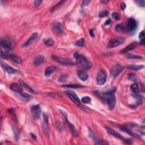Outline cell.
Instances as JSON below:
<instances>
[{"mask_svg":"<svg viewBox=\"0 0 145 145\" xmlns=\"http://www.w3.org/2000/svg\"><path fill=\"white\" fill-rule=\"evenodd\" d=\"M67 75H62V76L60 77V78H59V81L60 82H65L67 79Z\"/></svg>","mask_w":145,"mask_h":145,"instance_id":"74e56055","label":"cell"},{"mask_svg":"<svg viewBox=\"0 0 145 145\" xmlns=\"http://www.w3.org/2000/svg\"><path fill=\"white\" fill-rule=\"evenodd\" d=\"M37 36H38V35H37V33H36V32H35V33H34L31 36L30 38L28 39V40H27V42H26L23 45H22V46H23V47H28V46L30 45L31 44V43L33 42L37 38Z\"/></svg>","mask_w":145,"mask_h":145,"instance_id":"d6986e66","label":"cell"},{"mask_svg":"<svg viewBox=\"0 0 145 145\" xmlns=\"http://www.w3.org/2000/svg\"><path fill=\"white\" fill-rule=\"evenodd\" d=\"M31 137L32 138H34V139H36V136L35 135H34V134H31Z\"/></svg>","mask_w":145,"mask_h":145,"instance_id":"c3c4849f","label":"cell"},{"mask_svg":"<svg viewBox=\"0 0 145 145\" xmlns=\"http://www.w3.org/2000/svg\"><path fill=\"white\" fill-rule=\"evenodd\" d=\"M1 44L2 47L7 51H11L14 47V43L13 41L8 38L2 39L1 40Z\"/></svg>","mask_w":145,"mask_h":145,"instance_id":"8992f818","label":"cell"},{"mask_svg":"<svg viewBox=\"0 0 145 145\" xmlns=\"http://www.w3.org/2000/svg\"><path fill=\"white\" fill-rule=\"evenodd\" d=\"M21 85L18 84L17 83H13L11 84L10 86V89H11L12 91L17 92V93H21L22 91V88Z\"/></svg>","mask_w":145,"mask_h":145,"instance_id":"ffe728a7","label":"cell"},{"mask_svg":"<svg viewBox=\"0 0 145 145\" xmlns=\"http://www.w3.org/2000/svg\"><path fill=\"white\" fill-rule=\"evenodd\" d=\"M60 111L61 112V113H62V115L64 116V117H65V119L66 122H67L68 126H69L71 132H72V133L74 134V135L76 136V137H78V136H79V134H78V133L77 132V130H76V128L74 127V126L73 125V124H71L70 122H69V121L68 120V116H67V114H66L65 112H64V111H62L61 110H60Z\"/></svg>","mask_w":145,"mask_h":145,"instance_id":"9c48e42d","label":"cell"},{"mask_svg":"<svg viewBox=\"0 0 145 145\" xmlns=\"http://www.w3.org/2000/svg\"><path fill=\"white\" fill-rule=\"evenodd\" d=\"M120 129H121L122 130L124 131V132L127 133L128 134H129V135L132 136H133V137H135V138H140V137H139V136H138L137 134L134 133H133V132H132V131L129 130V129L128 128H127V127H120Z\"/></svg>","mask_w":145,"mask_h":145,"instance_id":"cb8c5ba5","label":"cell"},{"mask_svg":"<svg viewBox=\"0 0 145 145\" xmlns=\"http://www.w3.org/2000/svg\"><path fill=\"white\" fill-rule=\"evenodd\" d=\"M64 87H68V88H84L85 87L81 85H65L62 86Z\"/></svg>","mask_w":145,"mask_h":145,"instance_id":"83f0119b","label":"cell"},{"mask_svg":"<svg viewBox=\"0 0 145 145\" xmlns=\"http://www.w3.org/2000/svg\"><path fill=\"white\" fill-rule=\"evenodd\" d=\"M43 128L48 136L49 134V128L48 123V116L47 114L43 113Z\"/></svg>","mask_w":145,"mask_h":145,"instance_id":"4fadbf2b","label":"cell"},{"mask_svg":"<svg viewBox=\"0 0 145 145\" xmlns=\"http://www.w3.org/2000/svg\"><path fill=\"white\" fill-rule=\"evenodd\" d=\"M42 2V1H34V7H35V8H38V7L41 5Z\"/></svg>","mask_w":145,"mask_h":145,"instance_id":"ab89813d","label":"cell"},{"mask_svg":"<svg viewBox=\"0 0 145 145\" xmlns=\"http://www.w3.org/2000/svg\"><path fill=\"white\" fill-rule=\"evenodd\" d=\"M107 73L104 70H100L96 77V82L99 85H103L107 81Z\"/></svg>","mask_w":145,"mask_h":145,"instance_id":"277c9868","label":"cell"},{"mask_svg":"<svg viewBox=\"0 0 145 145\" xmlns=\"http://www.w3.org/2000/svg\"><path fill=\"white\" fill-rule=\"evenodd\" d=\"M94 29H92V30H90V35H91V36L92 37H94Z\"/></svg>","mask_w":145,"mask_h":145,"instance_id":"7dc6e473","label":"cell"},{"mask_svg":"<svg viewBox=\"0 0 145 145\" xmlns=\"http://www.w3.org/2000/svg\"><path fill=\"white\" fill-rule=\"evenodd\" d=\"M95 144L96 145H108V143L107 142L105 141L104 140H98L96 142H95Z\"/></svg>","mask_w":145,"mask_h":145,"instance_id":"f35d334b","label":"cell"},{"mask_svg":"<svg viewBox=\"0 0 145 145\" xmlns=\"http://www.w3.org/2000/svg\"><path fill=\"white\" fill-rule=\"evenodd\" d=\"M1 65L4 70L6 71L7 73H9L10 74H19V71L17 70L14 69V68H11V66H9L8 65H7L5 63L3 62L2 61H1Z\"/></svg>","mask_w":145,"mask_h":145,"instance_id":"7c38bea8","label":"cell"},{"mask_svg":"<svg viewBox=\"0 0 145 145\" xmlns=\"http://www.w3.org/2000/svg\"><path fill=\"white\" fill-rule=\"evenodd\" d=\"M90 1H84L83 2L82 4V7H84V6H87V5L89 4V3H90Z\"/></svg>","mask_w":145,"mask_h":145,"instance_id":"ee69618b","label":"cell"},{"mask_svg":"<svg viewBox=\"0 0 145 145\" xmlns=\"http://www.w3.org/2000/svg\"><path fill=\"white\" fill-rule=\"evenodd\" d=\"M144 66V65H128L126 66V68L129 70H139L142 69Z\"/></svg>","mask_w":145,"mask_h":145,"instance_id":"d4e9b609","label":"cell"},{"mask_svg":"<svg viewBox=\"0 0 145 145\" xmlns=\"http://www.w3.org/2000/svg\"><path fill=\"white\" fill-rule=\"evenodd\" d=\"M130 90L134 94H137L139 91L138 86L137 83H134V84H133L130 87Z\"/></svg>","mask_w":145,"mask_h":145,"instance_id":"484cf974","label":"cell"},{"mask_svg":"<svg viewBox=\"0 0 145 145\" xmlns=\"http://www.w3.org/2000/svg\"><path fill=\"white\" fill-rule=\"evenodd\" d=\"M21 94V95H22V96H23L24 98H26V99H30V98H31V96L30 95L26 94H25V93H21V94Z\"/></svg>","mask_w":145,"mask_h":145,"instance_id":"7bdbcfd3","label":"cell"},{"mask_svg":"<svg viewBox=\"0 0 145 145\" xmlns=\"http://www.w3.org/2000/svg\"><path fill=\"white\" fill-rule=\"evenodd\" d=\"M108 14H109V11L108 10H104L99 13V17L100 18H103V17H105L107 16Z\"/></svg>","mask_w":145,"mask_h":145,"instance_id":"d6a6232c","label":"cell"},{"mask_svg":"<svg viewBox=\"0 0 145 145\" xmlns=\"http://www.w3.org/2000/svg\"><path fill=\"white\" fill-rule=\"evenodd\" d=\"M132 96H133L134 98L137 99L138 104H141L142 103V99H143L142 96H141V95H137V94H135L132 95Z\"/></svg>","mask_w":145,"mask_h":145,"instance_id":"f546056e","label":"cell"},{"mask_svg":"<svg viewBox=\"0 0 145 145\" xmlns=\"http://www.w3.org/2000/svg\"><path fill=\"white\" fill-rule=\"evenodd\" d=\"M78 75L80 79L83 81H86L88 79V76L87 73L83 70H79L78 72Z\"/></svg>","mask_w":145,"mask_h":145,"instance_id":"603a6c76","label":"cell"},{"mask_svg":"<svg viewBox=\"0 0 145 145\" xmlns=\"http://www.w3.org/2000/svg\"><path fill=\"white\" fill-rule=\"evenodd\" d=\"M136 2L137 3L139 6L144 7L145 6V1H137Z\"/></svg>","mask_w":145,"mask_h":145,"instance_id":"b9f144b4","label":"cell"},{"mask_svg":"<svg viewBox=\"0 0 145 145\" xmlns=\"http://www.w3.org/2000/svg\"><path fill=\"white\" fill-rule=\"evenodd\" d=\"M31 113L34 119L35 120H38L40 118L41 113V109L39 104L33 105L31 107Z\"/></svg>","mask_w":145,"mask_h":145,"instance_id":"30bf717a","label":"cell"},{"mask_svg":"<svg viewBox=\"0 0 145 145\" xmlns=\"http://www.w3.org/2000/svg\"><path fill=\"white\" fill-rule=\"evenodd\" d=\"M8 57L10 58L12 61H14V62L17 63V64H20V63H22V62L21 59H20V57H18V56H16L14 54H12L9 53Z\"/></svg>","mask_w":145,"mask_h":145,"instance_id":"44dd1931","label":"cell"},{"mask_svg":"<svg viewBox=\"0 0 145 145\" xmlns=\"http://www.w3.org/2000/svg\"><path fill=\"white\" fill-rule=\"evenodd\" d=\"M116 91V88L113 87L100 94V96L107 102L108 108L111 110H113L116 105V97L115 95Z\"/></svg>","mask_w":145,"mask_h":145,"instance_id":"6da1fadb","label":"cell"},{"mask_svg":"<svg viewBox=\"0 0 145 145\" xmlns=\"http://www.w3.org/2000/svg\"><path fill=\"white\" fill-rule=\"evenodd\" d=\"M127 57L130 59H142V57L138 54H128L127 55Z\"/></svg>","mask_w":145,"mask_h":145,"instance_id":"4316f807","label":"cell"},{"mask_svg":"<svg viewBox=\"0 0 145 145\" xmlns=\"http://www.w3.org/2000/svg\"><path fill=\"white\" fill-rule=\"evenodd\" d=\"M44 43L45 45L48 46H52L54 44V42L52 39L48 38L44 39Z\"/></svg>","mask_w":145,"mask_h":145,"instance_id":"4dcf8cb0","label":"cell"},{"mask_svg":"<svg viewBox=\"0 0 145 145\" xmlns=\"http://www.w3.org/2000/svg\"><path fill=\"white\" fill-rule=\"evenodd\" d=\"M128 79L129 80H130V81L135 82H137V81H138L137 77L136 76V75H134L133 74H129L128 75Z\"/></svg>","mask_w":145,"mask_h":145,"instance_id":"d590c367","label":"cell"},{"mask_svg":"<svg viewBox=\"0 0 145 145\" xmlns=\"http://www.w3.org/2000/svg\"><path fill=\"white\" fill-rule=\"evenodd\" d=\"M52 58L56 62L62 65H74L75 64V63L73 62L70 59H67V58L58 57V56H53Z\"/></svg>","mask_w":145,"mask_h":145,"instance_id":"5b68a950","label":"cell"},{"mask_svg":"<svg viewBox=\"0 0 145 145\" xmlns=\"http://www.w3.org/2000/svg\"><path fill=\"white\" fill-rule=\"evenodd\" d=\"M123 70V68L120 65H115L111 68L110 71V74L112 77L115 78L120 74Z\"/></svg>","mask_w":145,"mask_h":145,"instance_id":"ba28073f","label":"cell"},{"mask_svg":"<svg viewBox=\"0 0 145 145\" xmlns=\"http://www.w3.org/2000/svg\"><path fill=\"white\" fill-rule=\"evenodd\" d=\"M101 2H102L105 3H108L109 1H102Z\"/></svg>","mask_w":145,"mask_h":145,"instance_id":"681fc988","label":"cell"},{"mask_svg":"<svg viewBox=\"0 0 145 145\" xmlns=\"http://www.w3.org/2000/svg\"><path fill=\"white\" fill-rule=\"evenodd\" d=\"M111 19H108L106 21H105V23H104V25L105 26H107V25H110L111 24Z\"/></svg>","mask_w":145,"mask_h":145,"instance_id":"bcb514c9","label":"cell"},{"mask_svg":"<svg viewBox=\"0 0 145 145\" xmlns=\"http://www.w3.org/2000/svg\"><path fill=\"white\" fill-rule=\"evenodd\" d=\"M123 30H124V26L122 24H119V25H117L116 26L115 30L117 32H121Z\"/></svg>","mask_w":145,"mask_h":145,"instance_id":"836d02e7","label":"cell"},{"mask_svg":"<svg viewBox=\"0 0 145 145\" xmlns=\"http://www.w3.org/2000/svg\"><path fill=\"white\" fill-rule=\"evenodd\" d=\"M137 46H138L137 43L133 42V43H131L129 44V45H128L127 47L124 48L122 49V50L120 52L121 53H127L128 52H129V51L135 49L136 47H137Z\"/></svg>","mask_w":145,"mask_h":145,"instance_id":"9a60e30c","label":"cell"},{"mask_svg":"<svg viewBox=\"0 0 145 145\" xmlns=\"http://www.w3.org/2000/svg\"><path fill=\"white\" fill-rule=\"evenodd\" d=\"M139 38L141 39V40H145V31H142L141 32L140 34H139Z\"/></svg>","mask_w":145,"mask_h":145,"instance_id":"60d3db41","label":"cell"},{"mask_svg":"<svg viewBox=\"0 0 145 145\" xmlns=\"http://www.w3.org/2000/svg\"><path fill=\"white\" fill-rule=\"evenodd\" d=\"M91 99L88 96H85L83 98H82V99L81 100V102L82 103H84V104H88L90 103L91 102Z\"/></svg>","mask_w":145,"mask_h":145,"instance_id":"1f68e13d","label":"cell"},{"mask_svg":"<svg viewBox=\"0 0 145 145\" xmlns=\"http://www.w3.org/2000/svg\"><path fill=\"white\" fill-rule=\"evenodd\" d=\"M137 27V23L135 19L133 18H130L128 19L127 23V30L129 32H132L136 30Z\"/></svg>","mask_w":145,"mask_h":145,"instance_id":"52a82bcc","label":"cell"},{"mask_svg":"<svg viewBox=\"0 0 145 145\" xmlns=\"http://www.w3.org/2000/svg\"><path fill=\"white\" fill-rule=\"evenodd\" d=\"M19 83L20 85H21V86L23 87V88H25L26 90H27V91L30 92V93H34V94H35L36 92L34 91V90L32 89V88L31 87L29 86V85H28L27 84H26L25 82L22 81V80H19Z\"/></svg>","mask_w":145,"mask_h":145,"instance_id":"7402d4cb","label":"cell"},{"mask_svg":"<svg viewBox=\"0 0 145 145\" xmlns=\"http://www.w3.org/2000/svg\"><path fill=\"white\" fill-rule=\"evenodd\" d=\"M57 67H56V66H48V67L46 68L45 72H44V75H45V76L47 77H50L51 75L54 72V71L57 70Z\"/></svg>","mask_w":145,"mask_h":145,"instance_id":"2e32d148","label":"cell"},{"mask_svg":"<svg viewBox=\"0 0 145 145\" xmlns=\"http://www.w3.org/2000/svg\"><path fill=\"white\" fill-rule=\"evenodd\" d=\"M85 44V39L83 38L80 39L76 42V45L79 47H83Z\"/></svg>","mask_w":145,"mask_h":145,"instance_id":"8d00e7d4","label":"cell"},{"mask_svg":"<svg viewBox=\"0 0 145 145\" xmlns=\"http://www.w3.org/2000/svg\"><path fill=\"white\" fill-rule=\"evenodd\" d=\"M125 8H126L125 3L124 2H121V10H125Z\"/></svg>","mask_w":145,"mask_h":145,"instance_id":"f6af8a7d","label":"cell"},{"mask_svg":"<svg viewBox=\"0 0 145 145\" xmlns=\"http://www.w3.org/2000/svg\"><path fill=\"white\" fill-rule=\"evenodd\" d=\"M65 2V1H60L59 3H57V4H56L55 6H54L52 8H51V11H52V12H53V11H55V10H56L57 9H59L61 5H63L64 4V3Z\"/></svg>","mask_w":145,"mask_h":145,"instance_id":"f1b7e54d","label":"cell"},{"mask_svg":"<svg viewBox=\"0 0 145 145\" xmlns=\"http://www.w3.org/2000/svg\"><path fill=\"white\" fill-rule=\"evenodd\" d=\"M52 28L53 29V30L56 32H57L58 34H62L64 33V29H63V27L62 25L59 22H56L53 25Z\"/></svg>","mask_w":145,"mask_h":145,"instance_id":"5bb4252c","label":"cell"},{"mask_svg":"<svg viewBox=\"0 0 145 145\" xmlns=\"http://www.w3.org/2000/svg\"><path fill=\"white\" fill-rule=\"evenodd\" d=\"M65 93L66 94V95L69 97L70 99L73 102H74L76 104H81V100H80L78 96L77 95V94L74 92L72 91H67L65 92Z\"/></svg>","mask_w":145,"mask_h":145,"instance_id":"8fae6325","label":"cell"},{"mask_svg":"<svg viewBox=\"0 0 145 145\" xmlns=\"http://www.w3.org/2000/svg\"><path fill=\"white\" fill-rule=\"evenodd\" d=\"M125 42V39L124 37H117V38L113 39L111 40L110 42L108 43V47L110 48H115L117 46L124 44Z\"/></svg>","mask_w":145,"mask_h":145,"instance_id":"3957f363","label":"cell"},{"mask_svg":"<svg viewBox=\"0 0 145 145\" xmlns=\"http://www.w3.org/2000/svg\"><path fill=\"white\" fill-rule=\"evenodd\" d=\"M74 57L76 59L77 63L83 69H88L92 66V63L88 60L83 54L79 53H75Z\"/></svg>","mask_w":145,"mask_h":145,"instance_id":"7a4b0ae2","label":"cell"},{"mask_svg":"<svg viewBox=\"0 0 145 145\" xmlns=\"http://www.w3.org/2000/svg\"><path fill=\"white\" fill-rule=\"evenodd\" d=\"M44 62V57L42 56H37L35 57L34 59V64L35 66H39L43 64V63Z\"/></svg>","mask_w":145,"mask_h":145,"instance_id":"ac0fdd59","label":"cell"},{"mask_svg":"<svg viewBox=\"0 0 145 145\" xmlns=\"http://www.w3.org/2000/svg\"><path fill=\"white\" fill-rule=\"evenodd\" d=\"M112 17L115 20H118L120 19L121 15L119 13H117V12H114V13H112Z\"/></svg>","mask_w":145,"mask_h":145,"instance_id":"e575fe53","label":"cell"},{"mask_svg":"<svg viewBox=\"0 0 145 145\" xmlns=\"http://www.w3.org/2000/svg\"><path fill=\"white\" fill-rule=\"evenodd\" d=\"M105 129H106L107 132H108V133L112 134V135H113V136H115V137H117V138H119L123 139V140H125V138H124V137H122V136L120 134H119V133H117V132H116L115 130H114L113 129H112L108 127H105Z\"/></svg>","mask_w":145,"mask_h":145,"instance_id":"e0dca14e","label":"cell"}]
</instances>
